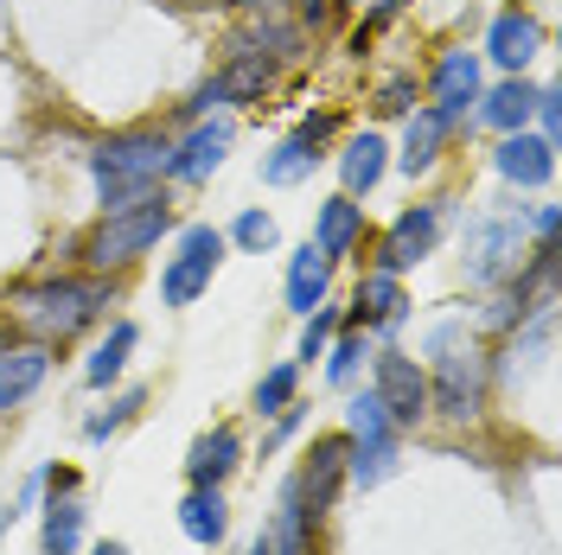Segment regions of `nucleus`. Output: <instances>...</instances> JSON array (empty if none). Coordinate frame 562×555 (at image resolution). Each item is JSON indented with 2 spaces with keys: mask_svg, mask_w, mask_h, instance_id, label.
<instances>
[{
  "mask_svg": "<svg viewBox=\"0 0 562 555\" xmlns=\"http://www.w3.org/2000/svg\"><path fill=\"white\" fill-rule=\"evenodd\" d=\"M140 403H147V389H122V396L109 403L103 416H90V421H83V434H90V441H109L115 428H128V421H135V409H140Z\"/></svg>",
  "mask_w": 562,
  "mask_h": 555,
  "instance_id": "29",
  "label": "nucleus"
},
{
  "mask_svg": "<svg viewBox=\"0 0 562 555\" xmlns=\"http://www.w3.org/2000/svg\"><path fill=\"white\" fill-rule=\"evenodd\" d=\"M351 307H358V326H384V332H396L409 301H403L396 275H378V269H371V275L358 281V301H351Z\"/></svg>",
  "mask_w": 562,
  "mask_h": 555,
  "instance_id": "22",
  "label": "nucleus"
},
{
  "mask_svg": "<svg viewBox=\"0 0 562 555\" xmlns=\"http://www.w3.org/2000/svg\"><path fill=\"white\" fill-rule=\"evenodd\" d=\"M351 7H358V0H351Z\"/></svg>",
  "mask_w": 562,
  "mask_h": 555,
  "instance_id": "41",
  "label": "nucleus"
},
{
  "mask_svg": "<svg viewBox=\"0 0 562 555\" xmlns=\"http://www.w3.org/2000/svg\"><path fill=\"white\" fill-rule=\"evenodd\" d=\"M557 217H562L557 205H537V211H530V224H537V237H543V243L557 237Z\"/></svg>",
  "mask_w": 562,
  "mask_h": 555,
  "instance_id": "36",
  "label": "nucleus"
},
{
  "mask_svg": "<svg viewBox=\"0 0 562 555\" xmlns=\"http://www.w3.org/2000/svg\"><path fill=\"white\" fill-rule=\"evenodd\" d=\"M384 140L378 135H358L346 140V154H339V179H346V199H358V192H371L378 179H384Z\"/></svg>",
  "mask_w": 562,
  "mask_h": 555,
  "instance_id": "26",
  "label": "nucleus"
},
{
  "mask_svg": "<svg viewBox=\"0 0 562 555\" xmlns=\"http://www.w3.org/2000/svg\"><path fill=\"white\" fill-rule=\"evenodd\" d=\"M492 167L512 179V185H550V173H557V140L543 135H505L498 140V154H492Z\"/></svg>",
  "mask_w": 562,
  "mask_h": 555,
  "instance_id": "15",
  "label": "nucleus"
},
{
  "mask_svg": "<svg viewBox=\"0 0 562 555\" xmlns=\"http://www.w3.org/2000/svg\"><path fill=\"white\" fill-rule=\"evenodd\" d=\"M530 115L543 122V140H557V128H562V97H557V90H537V103H530Z\"/></svg>",
  "mask_w": 562,
  "mask_h": 555,
  "instance_id": "34",
  "label": "nucleus"
},
{
  "mask_svg": "<svg viewBox=\"0 0 562 555\" xmlns=\"http://www.w3.org/2000/svg\"><path fill=\"white\" fill-rule=\"evenodd\" d=\"M231 243H237V249H249V256L276 249V217H269V211H244V217L231 224Z\"/></svg>",
  "mask_w": 562,
  "mask_h": 555,
  "instance_id": "30",
  "label": "nucleus"
},
{
  "mask_svg": "<svg viewBox=\"0 0 562 555\" xmlns=\"http://www.w3.org/2000/svg\"><path fill=\"white\" fill-rule=\"evenodd\" d=\"M333 128H339V115H333V109H319V115H307V122H301V135L314 140V147H319L326 135H333Z\"/></svg>",
  "mask_w": 562,
  "mask_h": 555,
  "instance_id": "35",
  "label": "nucleus"
},
{
  "mask_svg": "<svg viewBox=\"0 0 562 555\" xmlns=\"http://www.w3.org/2000/svg\"><path fill=\"white\" fill-rule=\"evenodd\" d=\"M428 90H435V115L454 128L460 115H467V103H480V52H441Z\"/></svg>",
  "mask_w": 562,
  "mask_h": 555,
  "instance_id": "12",
  "label": "nucleus"
},
{
  "mask_svg": "<svg viewBox=\"0 0 562 555\" xmlns=\"http://www.w3.org/2000/svg\"><path fill=\"white\" fill-rule=\"evenodd\" d=\"M217 262H224V230H211V224H192V230L179 237L173 262L160 269V301H167V307H192V301H199V294L211 287Z\"/></svg>",
  "mask_w": 562,
  "mask_h": 555,
  "instance_id": "6",
  "label": "nucleus"
},
{
  "mask_svg": "<svg viewBox=\"0 0 562 555\" xmlns=\"http://www.w3.org/2000/svg\"><path fill=\"white\" fill-rule=\"evenodd\" d=\"M441 140H448V122H441L435 109H416V115H409V135H403V154H396V160H403V173H409V179L428 173V167L441 160Z\"/></svg>",
  "mask_w": 562,
  "mask_h": 555,
  "instance_id": "25",
  "label": "nucleus"
},
{
  "mask_svg": "<svg viewBox=\"0 0 562 555\" xmlns=\"http://www.w3.org/2000/svg\"><path fill=\"white\" fill-rule=\"evenodd\" d=\"M428 409L448 421H473L486 409V358L467 346L454 358H441V371L428 377Z\"/></svg>",
  "mask_w": 562,
  "mask_h": 555,
  "instance_id": "7",
  "label": "nucleus"
},
{
  "mask_svg": "<svg viewBox=\"0 0 562 555\" xmlns=\"http://www.w3.org/2000/svg\"><path fill=\"white\" fill-rule=\"evenodd\" d=\"M537 52H543V20L525 13V7H505V13L492 20V33H486V58L498 70H512V77H518Z\"/></svg>",
  "mask_w": 562,
  "mask_h": 555,
  "instance_id": "13",
  "label": "nucleus"
},
{
  "mask_svg": "<svg viewBox=\"0 0 562 555\" xmlns=\"http://www.w3.org/2000/svg\"><path fill=\"white\" fill-rule=\"evenodd\" d=\"M167 230H173V205H167V192H147V199L128 205V211H103V224H97L90 243H83V262H90L97 275L128 269V262H140Z\"/></svg>",
  "mask_w": 562,
  "mask_h": 555,
  "instance_id": "3",
  "label": "nucleus"
},
{
  "mask_svg": "<svg viewBox=\"0 0 562 555\" xmlns=\"http://www.w3.org/2000/svg\"><path fill=\"white\" fill-rule=\"evenodd\" d=\"M179 530H186L199 550H217V543L231 536V505H224V491L217 486H192L186 491V505H179Z\"/></svg>",
  "mask_w": 562,
  "mask_h": 555,
  "instance_id": "19",
  "label": "nucleus"
},
{
  "mask_svg": "<svg viewBox=\"0 0 562 555\" xmlns=\"http://www.w3.org/2000/svg\"><path fill=\"white\" fill-rule=\"evenodd\" d=\"M0 351H7V326H0Z\"/></svg>",
  "mask_w": 562,
  "mask_h": 555,
  "instance_id": "40",
  "label": "nucleus"
},
{
  "mask_svg": "<svg viewBox=\"0 0 562 555\" xmlns=\"http://www.w3.org/2000/svg\"><path fill=\"white\" fill-rule=\"evenodd\" d=\"M90 173H97V199L103 211H128L154 192V179L167 173V140L147 135V128H128V135H109L97 154H90Z\"/></svg>",
  "mask_w": 562,
  "mask_h": 555,
  "instance_id": "2",
  "label": "nucleus"
},
{
  "mask_svg": "<svg viewBox=\"0 0 562 555\" xmlns=\"http://www.w3.org/2000/svg\"><path fill=\"white\" fill-rule=\"evenodd\" d=\"M326 351H333V358H326V377H333V383L358 377V364H364V339H358V332H339Z\"/></svg>",
  "mask_w": 562,
  "mask_h": 555,
  "instance_id": "31",
  "label": "nucleus"
},
{
  "mask_svg": "<svg viewBox=\"0 0 562 555\" xmlns=\"http://www.w3.org/2000/svg\"><path fill=\"white\" fill-rule=\"evenodd\" d=\"M530 103H537V90H530L525 77H505V83L480 90V122L498 128V135H518V128L530 122Z\"/></svg>",
  "mask_w": 562,
  "mask_h": 555,
  "instance_id": "21",
  "label": "nucleus"
},
{
  "mask_svg": "<svg viewBox=\"0 0 562 555\" xmlns=\"http://www.w3.org/2000/svg\"><path fill=\"white\" fill-rule=\"evenodd\" d=\"M294 383H301V371H294V364H276L269 377L256 383V416H281V409L294 403Z\"/></svg>",
  "mask_w": 562,
  "mask_h": 555,
  "instance_id": "28",
  "label": "nucleus"
},
{
  "mask_svg": "<svg viewBox=\"0 0 562 555\" xmlns=\"http://www.w3.org/2000/svg\"><path fill=\"white\" fill-rule=\"evenodd\" d=\"M346 473L358 486H384L390 473H396V460H403V428L384 416V403H378V389H358L346 403Z\"/></svg>",
  "mask_w": 562,
  "mask_h": 555,
  "instance_id": "4",
  "label": "nucleus"
},
{
  "mask_svg": "<svg viewBox=\"0 0 562 555\" xmlns=\"http://www.w3.org/2000/svg\"><path fill=\"white\" fill-rule=\"evenodd\" d=\"M435 243H441V205L403 211V217L384 230V243H378V275H403V269L428 262Z\"/></svg>",
  "mask_w": 562,
  "mask_h": 555,
  "instance_id": "10",
  "label": "nucleus"
},
{
  "mask_svg": "<svg viewBox=\"0 0 562 555\" xmlns=\"http://www.w3.org/2000/svg\"><path fill=\"white\" fill-rule=\"evenodd\" d=\"M358 237H364V205L346 199V192H339V199H326V205H319V224H314V243L339 262V256L358 249Z\"/></svg>",
  "mask_w": 562,
  "mask_h": 555,
  "instance_id": "20",
  "label": "nucleus"
},
{
  "mask_svg": "<svg viewBox=\"0 0 562 555\" xmlns=\"http://www.w3.org/2000/svg\"><path fill=\"white\" fill-rule=\"evenodd\" d=\"M83 505H77V491H52V505H45V530H38V550L45 555H77L83 543Z\"/></svg>",
  "mask_w": 562,
  "mask_h": 555,
  "instance_id": "23",
  "label": "nucleus"
},
{
  "mask_svg": "<svg viewBox=\"0 0 562 555\" xmlns=\"http://www.w3.org/2000/svg\"><path fill=\"white\" fill-rule=\"evenodd\" d=\"M224 154H231V122L217 115V122H199L192 135L167 147V179H186V185H199L224 167Z\"/></svg>",
  "mask_w": 562,
  "mask_h": 555,
  "instance_id": "11",
  "label": "nucleus"
},
{
  "mask_svg": "<svg viewBox=\"0 0 562 555\" xmlns=\"http://www.w3.org/2000/svg\"><path fill=\"white\" fill-rule=\"evenodd\" d=\"M109 301H115V287L109 281H38V287H20L13 294V319L33 332L38 346H52V339H70V332H83L90 319H103Z\"/></svg>",
  "mask_w": 562,
  "mask_h": 555,
  "instance_id": "1",
  "label": "nucleus"
},
{
  "mask_svg": "<svg viewBox=\"0 0 562 555\" xmlns=\"http://www.w3.org/2000/svg\"><path fill=\"white\" fill-rule=\"evenodd\" d=\"M135 346H140L135 319H115V326H109V339L90 351V364H83V383H90V389H109V383L128 371V351H135Z\"/></svg>",
  "mask_w": 562,
  "mask_h": 555,
  "instance_id": "24",
  "label": "nucleus"
},
{
  "mask_svg": "<svg viewBox=\"0 0 562 555\" xmlns=\"http://www.w3.org/2000/svg\"><path fill=\"white\" fill-rule=\"evenodd\" d=\"M333 7H339V0H301V20H307V26H319Z\"/></svg>",
  "mask_w": 562,
  "mask_h": 555,
  "instance_id": "37",
  "label": "nucleus"
},
{
  "mask_svg": "<svg viewBox=\"0 0 562 555\" xmlns=\"http://www.w3.org/2000/svg\"><path fill=\"white\" fill-rule=\"evenodd\" d=\"M518 249H525V224L518 217H473L467 224V281L492 287L518 262Z\"/></svg>",
  "mask_w": 562,
  "mask_h": 555,
  "instance_id": "9",
  "label": "nucleus"
},
{
  "mask_svg": "<svg viewBox=\"0 0 562 555\" xmlns=\"http://www.w3.org/2000/svg\"><path fill=\"white\" fill-rule=\"evenodd\" d=\"M339 486H346V441H339V434H326V441H314V448H307V466L288 479L281 505H288L301 523H319L326 511H333Z\"/></svg>",
  "mask_w": 562,
  "mask_h": 555,
  "instance_id": "5",
  "label": "nucleus"
},
{
  "mask_svg": "<svg viewBox=\"0 0 562 555\" xmlns=\"http://www.w3.org/2000/svg\"><path fill=\"white\" fill-rule=\"evenodd\" d=\"M269 77H276V65H269V58H262V52H237V58H231V65L217 70V77H211L205 90H199V115H205L211 103H256V97H262V90H269Z\"/></svg>",
  "mask_w": 562,
  "mask_h": 555,
  "instance_id": "14",
  "label": "nucleus"
},
{
  "mask_svg": "<svg viewBox=\"0 0 562 555\" xmlns=\"http://www.w3.org/2000/svg\"><path fill=\"white\" fill-rule=\"evenodd\" d=\"M326 287H333V256L319 243L294 249V262H288V307L307 319L314 307H326Z\"/></svg>",
  "mask_w": 562,
  "mask_h": 555,
  "instance_id": "18",
  "label": "nucleus"
},
{
  "mask_svg": "<svg viewBox=\"0 0 562 555\" xmlns=\"http://www.w3.org/2000/svg\"><path fill=\"white\" fill-rule=\"evenodd\" d=\"M416 109V77H384L378 90V115H409Z\"/></svg>",
  "mask_w": 562,
  "mask_h": 555,
  "instance_id": "33",
  "label": "nucleus"
},
{
  "mask_svg": "<svg viewBox=\"0 0 562 555\" xmlns=\"http://www.w3.org/2000/svg\"><path fill=\"white\" fill-rule=\"evenodd\" d=\"M333 332H339V313H333V307H314V313H307V332H301V358H307V364H314V358H326Z\"/></svg>",
  "mask_w": 562,
  "mask_h": 555,
  "instance_id": "32",
  "label": "nucleus"
},
{
  "mask_svg": "<svg viewBox=\"0 0 562 555\" xmlns=\"http://www.w3.org/2000/svg\"><path fill=\"white\" fill-rule=\"evenodd\" d=\"M97 555H128V543H97Z\"/></svg>",
  "mask_w": 562,
  "mask_h": 555,
  "instance_id": "38",
  "label": "nucleus"
},
{
  "mask_svg": "<svg viewBox=\"0 0 562 555\" xmlns=\"http://www.w3.org/2000/svg\"><path fill=\"white\" fill-rule=\"evenodd\" d=\"M237 466H244V434H237V428H211V434H199L192 453H186V479H192V486H224Z\"/></svg>",
  "mask_w": 562,
  "mask_h": 555,
  "instance_id": "16",
  "label": "nucleus"
},
{
  "mask_svg": "<svg viewBox=\"0 0 562 555\" xmlns=\"http://www.w3.org/2000/svg\"><path fill=\"white\" fill-rule=\"evenodd\" d=\"M371 389H378V403H384V416L396 421V428H416V421L428 416V371H422L409 351H378Z\"/></svg>",
  "mask_w": 562,
  "mask_h": 555,
  "instance_id": "8",
  "label": "nucleus"
},
{
  "mask_svg": "<svg viewBox=\"0 0 562 555\" xmlns=\"http://www.w3.org/2000/svg\"><path fill=\"white\" fill-rule=\"evenodd\" d=\"M314 160H319L314 140H307V135H288V140L276 147V154L262 160V179H269V185H294V179L314 173Z\"/></svg>",
  "mask_w": 562,
  "mask_h": 555,
  "instance_id": "27",
  "label": "nucleus"
},
{
  "mask_svg": "<svg viewBox=\"0 0 562 555\" xmlns=\"http://www.w3.org/2000/svg\"><path fill=\"white\" fill-rule=\"evenodd\" d=\"M52 371V346H7L0 351V409H20Z\"/></svg>",
  "mask_w": 562,
  "mask_h": 555,
  "instance_id": "17",
  "label": "nucleus"
},
{
  "mask_svg": "<svg viewBox=\"0 0 562 555\" xmlns=\"http://www.w3.org/2000/svg\"><path fill=\"white\" fill-rule=\"evenodd\" d=\"M249 555H276V550H269V536H256V550H249Z\"/></svg>",
  "mask_w": 562,
  "mask_h": 555,
  "instance_id": "39",
  "label": "nucleus"
}]
</instances>
